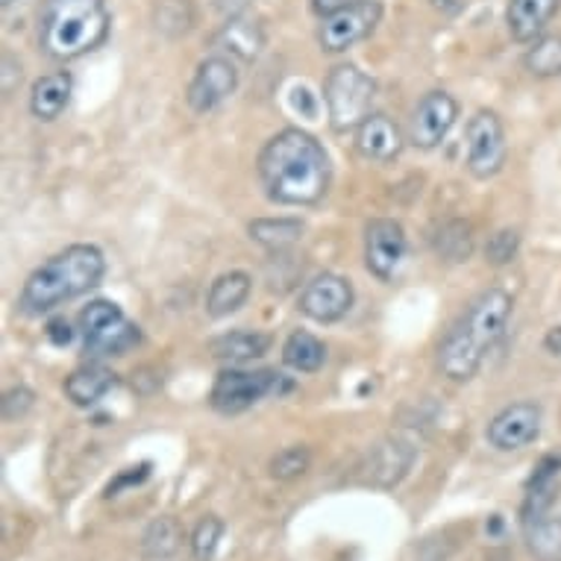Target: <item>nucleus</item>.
<instances>
[{
  "mask_svg": "<svg viewBox=\"0 0 561 561\" xmlns=\"http://www.w3.org/2000/svg\"><path fill=\"white\" fill-rule=\"evenodd\" d=\"M559 470H561V456H543L541 465H538V470H535L533 479H529V485L526 488L552 485V479L559 477Z\"/></svg>",
  "mask_w": 561,
  "mask_h": 561,
  "instance_id": "f704fd0d",
  "label": "nucleus"
},
{
  "mask_svg": "<svg viewBox=\"0 0 561 561\" xmlns=\"http://www.w3.org/2000/svg\"><path fill=\"white\" fill-rule=\"evenodd\" d=\"M47 335H50L56 344H68V341H71V327L65 321H54L50 323V330H47Z\"/></svg>",
  "mask_w": 561,
  "mask_h": 561,
  "instance_id": "4c0bfd02",
  "label": "nucleus"
},
{
  "mask_svg": "<svg viewBox=\"0 0 561 561\" xmlns=\"http://www.w3.org/2000/svg\"><path fill=\"white\" fill-rule=\"evenodd\" d=\"M526 547L535 561H561V515L526 526Z\"/></svg>",
  "mask_w": 561,
  "mask_h": 561,
  "instance_id": "bb28decb",
  "label": "nucleus"
},
{
  "mask_svg": "<svg viewBox=\"0 0 561 561\" xmlns=\"http://www.w3.org/2000/svg\"><path fill=\"white\" fill-rule=\"evenodd\" d=\"M106 274V259L94 244H71L38 265L21 288L19 309L24 314H45L68 300L92 291Z\"/></svg>",
  "mask_w": 561,
  "mask_h": 561,
  "instance_id": "7ed1b4c3",
  "label": "nucleus"
},
{
  "mask_svg": "<svg viewBox=\"0 0 561 561\" xmlns=\"http://www.w3.org/2000/svg\"><path fill=\"white\" fill-rule=\"evenodd\" d=\"M524 68L538 80L561 77V36L535 38L533 47L524 54Z\"/></svg>",
  "mask_w": 561,
  "mask_h": 561,
  "instance_id": "cd10ccee",
  "label": "nucleus"
},
{
  "mask_svg": "<svg viewBox=\"0 0 561 561\" xmlns=\"http://www.w3.org/2000/svg\"><path fill=\"white\" fill-rule=\"evenodd\" d=\"M405 241L403 224L391 221V218H374L365 227V265L377 279H394L397 267L403 265Z\"/></svg>",
  "mask_w": 561,
  "mask_h": 561,
  "instance_id": "9b49d317",
  "label": "nucleus"
},
{
  "mask_svg": "<svg viewBox=\"0 0 561 561\" xmlns=\"http://www.w3.org/2000/svg\"><path fill=\"white\" fill-rule=\"evenodd\" d=\"M283 362H286L288 368L300 370V374H314L327 362V347L314 339L312 332L297 330L283 344Z\"/></svg>",
  "mask_w": 561,
  "mask_h": 561,
  "instance_id": "b1692460",
  "label": "nucleus"
},
{
  "mask_svg": "<svg viewBox=\"0 0 561 561\" xmlns=\"http://www.w3.org/2000/svg\"><path fill=\"white\" fill-rule=\"evenodd\" d=\"M559 10L561 0H508V33L520 45H533L535 38H541V33Z\"/></svg>",
  "mask_w": 561,
  "mask_h": 561,
  "instance_id": "f3484780",
  "label": "nucleus"
},
{
  "mask_svg": "<svg viewBox=\"0 0 561 561\" xmlns=\"http://www.w3.org/2000/svg\"><path fill=\"white\" fill-rule=\"evenodd\" d=\"M250 288H253V279L244 271H230V274H221L209 288V297H206V312L213 318H227V314L239 312L241 306L248 304Z\"/></svg>",
  "mask_w": 561,
  "mask_h": 561,
  "instance_id": "4be33fe9",
  "label": "nucleus"
},
{
  "mask_svg": "<svg viewBox=\"0 0 561 561\" xmlns=\"http://www.w3.org/2000/svg\"><path fill=\"white\" fill-rule=\"evenodd\" d=\"M153 24L159 33L176 38L185 36L194 27V7L192 0H157L153 7Z\"/></svg>",
  "mask_w": 561,
  "mask_h": 561,
  "instance_id": "c85d7f7f",
  "label": "nucleus"
},
{
  "mask_svg": "<svg viewBox=\"0 0 561 561\" xmlns=\"http://www.w3.org/2000/svg\"><path fill=\"white\" fill-rule=\"evenodd\" d=\"M541 405L538 403H515L506 405L503 412L488 424V442L503 453L524 450L541 435Z\"/></svg>",
  "mask_w": 561,
  "mask_h": 561,
  "instance_id": "4468645a",
  "label": "nucleus"
},
{
  "mask_svg": "<svg viewBox=\"0 0 561 561\" xmlns=\"http://www.w3.org/2000/svg\"><path fill=\"white\" fill-rule=\"evenodd\" d=\"M517 250H520V232L517 230H500L494 232L485 244V259L488 265H508V262H515Z\"/></svg>",
  "mask_w": 561,
  "mask_h": 561,
  "instance_id": "2f4dec72",
  "label": "nucleus"
},
{
  "mask_svg": "<svg viewBox=\"0 0 561 561\" xmlns=\"http://www.w3.org/2000/svg\"><path fill=\"white\" fill-rule=\"evenodd\" d=\"M377 83L356 65H335L323 83V101L330 112V124L335 133L356 129L370 115Z\"/></svg>",
  "mask_w": 561,
  "mask_h": 561,
  "instance_id": "39448f33",
  "label": "nucleus"
},
{
  "mask_svg": "<svg viewBox=\"0 0 561 561\" xmlns=\"http://www.w3.org/2000/svg\"><path fill=\"white\" fill-rule=\"evenodd\" d=\"M271 347V339L262 335V332H250V330H236V332H224L218 339L209 341V353L215 359L230 362V365H244V362L262 359Z\"/></svg>",
  "mask_w": 561,
  "mask_h": 561,
  "instance_id": "412c9836",
  "label": "nucleus"
},
{
  "mask_svg": "<svg viewBox=\"0 0 561 561\" xmlns=\"http://www.w3.org/2000/svg\"><path fill=\"white\" fill-rule=\"evenodd\" d=\"M224 538V520L215 515L201 517V524L192 533V556L194 561H213L218 543Z\"/></svg>",
  "mask_w": 561,
  "mask_h": 561,
  "instance_id": "c756f323",
  "label": "nucleus"
},
{
  "mask_svg": "<svg viewBox=\"0 0 561 561\" xmlns=\"http://www.w3.org/2000/svg\"><path fill=\"white\" fill-rule=\"evenodd\" d=\"M379 19H382V7L377 0H365L359 7H350L339 15H330V19H323L321 33H318L321 47L327 54H341L347 47L359 45L362 38H368L374 33Z\"/></svg>",
  "mask_w": 561,
  "mask_h": 561,
  "instance_id": "f8f14e48",
  "label": "nucleus"
},
{
  "mask_svg": "<svg viewBox=\"0 0 561 561\" xmlns=\"http://www.w3.org/2000/svg\"><path fill=\"white\" fill-rule=\"evenodd\" d=\"M12 80H19L21 83V68L15 65V59H12L10 54H3V94H7V98H10L12 89H15Z\"/></svg>",
  "mask_w": 561,
  "mask_h": 561,
  "instance_id": "e433bc0d",
  "label": "nucleus"
},
{
  "mask_svg": "<svg viewBox=\"0 0 561 561\" xmlns=\"http://www.w3.org/2000/svg\"><path fill=\"white\" fill-rule=\"evenodd\" d=\"M180 541H183V529H180V524H176L174 517H159V520H153V524L145 529L141 552H145V559L150 561H168L176 556Z\"/></svg>",
  "mask_w": 561,
  "mask_h": 561,
  "instance_id": "393cba45",
  "label": "nucleus"
},
{
  "mask_svg": "<svg viewBox=\"0 0 561 561\" xmlns=\"http://www.w3.org/2000/svg\"><path fill=\"white\" fill-rule=\"evenodd\" d=\"M353 309V286L339 274H321L300 291V312L318 323H335Z\"/></svg>",
  "mask_w": 561,
  "mask_h": 561,
  "instance_id": "ddd939ff",
  "label": "nucleus"
},
{
  "mask_svg": "<svg viewBox=\"0 0 561 561\" xmlns=\"http://www.w3.org/2000/svg\"><path fill=\"white\" fill-rule=\"evenodd\" d=\"M213 47L218 50V56H230V59H239V62H253L265 47V33H262L256 21L230 19L213 36Z\"/></svg>",
  "mask_w": 561,
  "mask_h": 561,
  "instance_id": "a211bd4d",
  "label": "nucleus"
},
{
  "mask_svg": "<svg viewBox=\"0 0 561 561\" xmlns=\"http://www.w3.org/2000/svg\"><path fill=\"white\" fill-rule=\"evenodd\" d=\"M405 148L403 129L382 112H370L356 127V150L370 162H394Z\"/></svg>",
  "mask_w": 561,
  "mask_h": 561,
  "instance_id": "dca6fc26",
  "label": "nucleus"
},
{
  "mask_svg": "<svg viewBox=\"0 0 561 561\" xmlns=\"http://www.w3.org/2000/svg\"><path fill=\"white\" fill-rule=\"evenodd\" d=\"M506 165V133L497 112L479 110L468 124V171L477 180L500 174Z\"/></svg>",
  "mask_w": 561,
  "mask_h": 561,
  "instance_id": "6e6552de",
  "label": "nucleus"
},
{
  "mask_svg": "<svg viewBox=\"0 0 561 561\" xmlns=\"http://www.w3.org/2000/svg\"><path fill=\"white\" fill-rule=\"evenodd\" d=\"M236 89H239V68L230 56L215 54L197 65L188 92H185V101L194 112L206 115V112L218 110Z\"/></svg>",
  "mask_w": 561,
  "mask_h": 561,
  "instance_id": "1a4fd4ad",
  "label": "nucleus"
},
{
  "mask_svg": "<svg viewBox=\"0 0 561 561\" xmlns=\"http://www.w3.org/2000/svg\"><path fill=\"white\" fill-rule=\"evenodd\" d=\"M459 118V103L447 92H430L421 98L409 118V141L414 148L433 150L442 145Z\"/></svg>",
  "mask_w": 561,
  "mask_h": 561,
  "instance_id": "9d476101",
  "label": "nucleus"
},
{
  "mask_svg": "<svg viewBox=\"0 0 561 561\" xmlns=\"http://www.w3.org/2000/svg\"><path fill=\"white\" fill-rule=\"evenodd\" d=\"M283 391H291V382L276 370L230 368L221 370L218 379H215L209 403H213L215 412L241 414L248 412L250 405H256L259 400H265L271 394H283Z\"/></svg>",
  "mask_w": 561,
  "mask_h": 561,
  "instance_id": "0eeeda50",
  "label": "nucleus"
},
{
  "mask_svg": "<svg viewBox=\"0 0 561 561\" xmlns=\"http://www.w3.org/2000/svg\"><path fill=\"white\" fill-rule=\"evenodd\" d=\"M306 470H309V450L306 447H286L271 459V477L283 479V482L304 477Z\"/></svg>",
  "mask_w": 561,
  "mask_h": 561,
  "instance_id": "7c9ffc66",
  "label": "nucleus"
},
{
  "mask_svg": "<svg viewBox=\"0 0 561 561\" xmlns=\"http://www.w3.org/2000/svg\"><path fill=\"white\" fill-rule=\"evenodd\" d=\"M33 403H36V394L30 388H12L3 394V421H19L33 409Z\"/></svg>",
  "mask_w": 561,
  "mask_h": 561,
  "instance_id": "473e14b6",
  "label": "nucleus"
},
{
  "mask_svg": "<svg viewBox=\"0 0 561 561\" xmlns=\"http://www.w3.org/2000/svg\"><path fill=\"white\" fill-rule=\"evenodd\" d=\"M259 180L279 206H314L330 192V157L318 138L288 127L259 153Z\"/></svg>",
  "mask_w": 561,
  "mask_h": 561,
  "instance_id": "f257e3e1",
  "label": "nucleus"
},
{
  "mask_svg": "<svg viewBox=\"0 0 561 561\" xmlns=\"http://www.w3.org/2000/svg\"><path fill=\"white\" fill-rule=\"evenodd\" d=\"M430 3H433L438 12H444V15H456V12L465 7V0H430Z\"/></svg>",
  "mask_w": 561,
  "mask_h": 561,
  "instance_id": "ea45409f",
  "label": "nucleus"
},
{
  "mask_svg": "<svg viewBox=\"0 0 561 561\" xmlns=\"http://www.w3.org/2000/svg\"><path fill=\"white\" fill-rule=\"evenodd\" d=\"M106 0H45L38 15V45L50 59L71 62L92 54L110 36Z\"/></svg>",
  "mask_w": 561,
  "mask_h": 561,
  "instance_id": "20e7f679",
  "label": "nucleus"
},
{
  "mask_svg": "<svg viewBox=\"0 0 561 561\" xmlns=\"http://www.w3.org/2000/svg\"><path fill=\"white\" fill-rule=\"evenodd\" d=\"M414 447L403 438H382L379 444L370 447V453L365 456V465H362V479L374 488H394L405 479V473L412 470L414 465Z\"/></svg>",
  "mask_w": 561,
  "mask_h": 561,
  "instance_id": "2eb2a0df",
  "label": "nucleus"
},
{
  "mask_svg": "<svg viewBox=\"0 0 561 561\" xmlns=\"http://www.w3.org/2000/svg\"><path fill=\"white\" fill-rule=\"evenodd\" d=\"M80 332L89 356H124L129 347H136L141 332L129 321L124 309L110 300H92L80 312Z\"/></svg>",
  "mask_w": 561,
  "mask_h": 561,
  "instance_id": "423d86ee",
  "label": "nucleus"
},
{
  "mask_svg": "<svg viewBox=\"0 0 561 561\" xmlns=\"http://www.w3.org/2000/svg\"><path fill=\"white\" fill-rule=\"evenodd\" d=\"M118 386V377L112 374L110 368H103V365H83V368H77L71 377L65 379V394L75 405L80 409H89L98 400L110 394L112 388Z\"/></svg>",
  "mask_w": 561,
  "mask_h": 561,
  "instance_id": "aec40b11",
  "label": "nucleus"
},
{
  "mask_svg": "<svg viewBox=\"0 0 561 561\" xmlns=\"http://www.w3.org/2000/svg\"><path fill=\"white\" fill-rule=\"evenodd\" d=\"M543 350L552 353V356H561V327H552V330L543 335Z\"/></svg>",
  "mask_w": 561,
  "mask_h": 561,
  "instance_id": "58836bf2",
  "label": "nucleus"
},
{
  "mask_svg": "<svg viewBox=\"0 0 561 561\" xmlns=\"http://www.w3.org/2000/svg\"><path fill=\"white\" fill-rule=\"evenodd\" d=\"M150 477V465L145 461V465H138V468H127L124 473H121L115 482H110V488H106V497H118L124 488H133V485H141L145 479Z\"/></svg>",
  "mask_w": 561,
  "mask_h": 561,
  "instance_id": "72a5a7b5",
  "label": "nucleus"
},
{
  "mask_svg": "<svg viewBox=\"0 0 561 561\" xmlns=\"http://www.w3.org/2000/svg\"><path fill=\"white\" fill-rule=\"evenodd\" d=\"M433 248L444 262H453V265L456 262H468L470 253H473V230H470V224L444 221L433 236Z\"/></svg>",
  "mask_w": 561,
  "mask_h": 561,
  "instance_id": "a878e982",
  "label": "nucleus"
},
{
  "mask_svg": "<svg viewBox=\"0 0 561 561\" xmlns=\"http://www.w3.org/2000/svg\"><path fill=\"white\" fill-rule=\"evenodd\" d=\"M365 0H312V10L314 15H321V19H330V15H339V12L350 10V7H359Z\"/></svg>",
  "mask_w": 561,
  "mask_h": 561,
  "instance_id": "c9c22d12",
  "label": "nucleus"
},
{
  "mask_svg": "<svg viewBox=\"0 0 561 561\" xmlns=\"http://www.w3.org/2000/svg\"><path fill=\"white\" fill-rule=\"evenodd\" d=\"M71 92H75V77L68 71H56L33 83L30 92V112L38 121H56L65 112V106L71 103Z\"/></svg>",
  "mask_w": 561,
  "mask_h": 561,
  "instance_id": "6ab92c4d",
  "label": "nucleus"
},
{
  "mask_svg": "<svg viewBox=\"0 0 561 561\" xmlns=\"http://www.w3.org/2000/svg\"><path fill=\"white\" fill-rule=\"evenodd\" d=\"M0 3H3V7H10V3H12V0H0Z\"/></svg>",
  "mask_w": 561,
  "mask_h": 561,
  "instance_id": "a19ab883",
  "label": "nucleus"
},
{
  "mask_svg": "<svg viewBox=\"0 0 561 561\" xmlns=\"http://www.w3.org/2000/svg\"><path fill=\"white\" fill-rule=\"evenodd\" d=\"M248 232L256 244L279 256L304 239V224L295 221V218H259V221L250 224Z\"/></svg>",
  "mask_w": 561,
  "mask_h": 561,
  "instance_id": "5701e85b",
  "label": "nucleus"
},
{
  "mask_svg": "<svg viewBox=\"0 0 561 561\" xmlns=\"http://www.w3.org/2000/svg\"><path fill=\"white\" fill-rule=\"evenodd\" d=\"M515 300L503 288H488L468 304L438 344V368L453 382L477 377L485 356L506 335Z\"/></svg>",
  "mask_w": 561,
  "mask_h": 561,
  "instance_id": "f03ea898",
  "label": "nucleus"
}]
</instances>
